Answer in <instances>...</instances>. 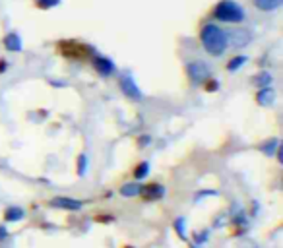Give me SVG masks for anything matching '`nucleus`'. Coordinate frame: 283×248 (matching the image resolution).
Returning a JSON list of instances; mask_svg holds the SVG:
<instances>
[{"mask_svg": "<svg viewBox=\"0 0 283 248\" xmlns=\"http://www.w3.org/2000/svg\"><path fill=\"white\" fill-rule=\"evenodd\" d=\"M200 41H202V47L206 49V53H210L212 56H221L227 51V33L215 23H206L202 27Z\"/></svg>", "mask_w": 283, "mask_h": 248, "instance_id": "f257e3e1", "label": "nucleus"}, {"mask_svg": "<svg viewBox=\"0 0 283 248\" xmlns=\"http://www.w3.org/2000/svg\"><path fill=\"white\" fill-rule=\"evenodd\" d=\"M213 18L225 21V23H241L245 19V10L241 4H237L233 0H221L213 8Z\"/></svg>", "mask_w": 283, "mask_h": 248, "instance_id": "f03ea898", "label": "nucleus"}, {"mask_svg": "<svg viewBox=\"0 0 283 248\" xmlns=\"http://www.w3.org/2000/svg\"><path fill=\"white\" fill-rule=\"evenodd\" d=\"M188 76H190V82L194 86H200V84H206L212 78V68L202 60H194L188 66Z\"/></svg>", "mask_w": 283, "mask_h": 248, "instance_id": "7ed1b4c3", "label": "nucleus"}, {"mask_svg": "<svg viewBox=\"0 0 283 248\" xmlns=\"http://www.w3.org/2000/svg\"><path fill=\"white\" fill-rule=\"evenodd\" d=\"M119 86H121V91H123L126 97H130V99H134V101H142V99H143L142 89L138 88V84L134 82V78H132L130 74H123V76H121Z\"/></svg>", "mask_w": 283, "mask_h": 248, "instance_id": "20e7f679", "label": "nucleus"}, {"mask_svg": "<svg viewBox=\"0 0 283 248\" xmlns=\"http://www.w3.org/2000/svg\"><path fill=\"white\" fill-rule=\"evenodd\" d=\"M250 41H252V35L248 29H231L227 33V45L235 49H245Z\"/></svg>", "mask_w": 283, "mask_h": 248, "instance_id": "39448f33", "label": "nucleus"}, {"mask_svg": "<svg viewBox=\"0 0 283 248\" xmlns=\"http://www.w3.org/2000/svg\"><path fill=\"white\" fill-rule=\"evenodd\" d=\"M53 208L58 210H68V212H78L84 208V202L82 200H76V198H68V196H56L49 202Z\"/></svg>", "mask_w": 283, "mask_h": 248, "instance_id": "423d86ee", "label": "nucleus"}, {"mask_svg": "<svg viewBox=\"0 0 283 248\" xmlns=\"http://www.w3.org/2000/svg\"><path fill=\"white\" fill-rule=\"evenodd\" d=\"M140 196L145 200V202H155V200H161L165 196V186L161 184H147V186H142Z\"/></svg>", "mask_w": 283, "mask_h": 248, "instance_id": "0eeeda50", "label": "nucleus"}, {"mask_svg": "<svg viewBox=\"0 0 283 248\" xmlns=\"http://www.w3.org/2000/svg\"><path fill=\"white\" fill-rule=\"evenodd\" d=\"M93 66H95V70L99 72L101 76H111L115 72V62L111 58H105V56H95L93 58Z\"/></svg>", "mask_w": 283, "mask_h": 248, "instance_id": "6e6552de", "label": "nucleus"}, {"mask_svg": "<svg viewBox=\"0 0 283 248\" xmlns=\"http://www.w3.org/2000/svg\"><path fill=\"white\" fill-rule=\"evenodd\" d=\"M256 101H258V105L262 107H270L274 105V101H276V91L270 88H262L258 93H256Z\"/></svg>", "mask_w": 283, "mask_h": 248, "instance_id": "1a4fd4ad", "label": "nucleus"}, {"mask_svg": "<svg viewBox=\"0 0 283 248\" xmlns=\"http://www.w3.org/2000/svg\"><path fill=\"white\" fill-rule=\"evenodd\" d=\"M4 47L12 53H18V51H21V37L18 33H8L4 37Z\"/></svg>", "mask_w": 283, "mask_h": 248, "instance_id": "9d476101", "label": "nucleus"}, {"mask_svg": "<svg viewBox=\"0 0 283 248\" xmlns=\"http://www.w3.org/2000/svg\"><path fill=\"white\" fill-rule=\"evenodd\" d=\"M25 217V212L19 208V206H10V208H6V212H4V219L8 221V223H16L19 219H23Z\"/></svg>", "mask_w": 283, "mask_h": 248, "instance_id": "9b49d317", "label": "nucleus"}, {"mask_svg": "<svg viewBox=\"0 0 283 248\" xmlns=\"http://www.w3.org/2000/svg\"><path fill=\"white\" fill-rule=\"evenodd\" d=\"M142 186L143 184H140V182H128V184L121 186V196H124V198H136V196H140Z\"/></svg>", "mask_w": 283, "mask_h": 248, "instance_id": "f8f14e48", "label": "nucleus"}, {"mask_svg": "<svg viewBox=\"0 0 283 248\" xmlns=\"http://www.w3.org/2000/svg\"><path fill=\"white\" fill-rule=\"evenodd\" d=\"M283 0H254L256 8L262 10V12H272V10H278L282 6Z\"/></svg>", "mask_w": 283, "mask_h": 248, "instance_id": "ddd939ff", "label": "nucleus"}, {"mask_svg": "<svg viewBox=\"0 0 283 248\" xmlns=\"http://www.w3.org/2000/svg\"><path fill=\"white\" fill-rule=\"evenodd\" d=\"M233 223L239 227V225H247L248 223V217L247 213H245V210L239 206V204H235L233 206Z\"/></svg>", "mask_w": 283, "mask_h": 248, "instance_id": "4468645a", "label": "nucleus"}, {"mask_svg": "<svg viewBox=\"0 0 283 248\" xmlns=\"http://www.w3.org/2000/svg\"><path fill=\"white\" fill-rule=\"evenodd\" d=\"M278 147H280V140L278 138H272V140H268L260 145V151L268 155V157H272V155H276V151H278Z\"/></svg>", "mask_w": 283, "mask_h": 248, "instance_id": "2eb2a0df", "label": "nucleus"}, {"mask_svg": "<svg viewBox=\"0 0 283 248\" xmlns=\"http://www.w3.org/2000/svg\"><path fill=\"white\" fill-rule=\"evenodd\" d=\"M173 229L175 233L178 235V239H186V217H177L175 221H173Z\"/></svg>", "mask_w": 283, "mask_h": 248, "instance_id": "dca6fc26", "label": "nucleus"}, {"mask_svg": "<svg viewBox=\"0 0 283 248\" xmlns=\"http://www.w3.org/2000/svg\"><path fill=\"white\" fill-rule=\"evenodd\" d=\"M247 62H248L247 56H235V58H231L229 62H227V70H229V72L239 70V68H243Z\"/></svg>", "mask_w": 283, "mask_h": 248, "instance_id": "f3484780", "label": "nucleus"}, {"mask_svg": "<svg viewBox=\"0 0 283 248\" xmlns=\"http://www.w3.org/2000/svg\"><path fill=\"white\" fill-rule=\"evenodd\" d=\"M149 175V163L147 161H143V163H140L138 167H136V171H134V178L136 180H142V178H145Z\"/></svg>", "mask_w": 283, "mask_h": 248, "instance_id": "a211bd4d", "label": "nucleus"}, {"mask_svg": "<svg viewBox=\"0 0 283 248\" xmlns=\"http://www.w3.org/2000/svg\"><path fill=\"white\" fill-rule=\"evenodd\" d=\"M254 84H256V86H260V88H268V86L272 84V74H268V72L258 74V76H256V80H254Z\"/></svg>", "mask_w": 283, "mask_h": 248, "instance_id": "6ab92c4d", "label": "nucleus"}, {"mask_svg": "<svg viewBox=\"0 0 283 248\" xmlns=\"http://www.w3.org/2000/svg\"><path fill=\"white\" fill-rule=\"evenodd\" d=\"M88 173V155L86 153H82L80 157H78V175L80 177H84Z\"/></svg>", "mask_w": 283, "mask_h": 248, "instance_id": "aec40b11", "label": "nucleus"}, {"mask_svg": "<svg viewBox=\"0 0 283 248\" xmlns=\"http://www.w3.org/2000/svg\"><path fill=\"white\" fill-rule=\"evenodd\" d=\"M192 239H194V245H204L210 239V231H198V233H194Z\"/></svg>", "mask_w": 283, "mask_h": 248, "instance_id": "412c9836", "label": "nucleus"}, {"mask_svg": "<svg viewBox=\"0 0 283 248\" xmlns=\"http://www.w3.org/2000/svg\"><path fill=\"white\" fill-rule=\"evenodd\" d=\"M37 6L39 8H43V10H47V8H54V6H58V2L60 0H35Z\"/></svg>", "mask_w": 283, "mask_h": 248, "instance_id": "4be33fe9", "label": "nucleus"}, {"mask_svg": "<svg viewBox=\"0 0 283 248\" xmlns=\"http://www.w3.org/2000/svg\"><path fill=\"white\" fill-rule=\"evenodd\" d=\"M204 196H206V198H208V196H217V192H215V190H200V192L194 196V200L196 202H200Z\"/></svg>", "mask_w": 283, "mask_h": 248, "instance_id": "5701e85b", "label": "nucleus"}, {"mask_svg": "<svg viewBox=\"0 0 283 248\" xmlns=\"http://www.w3.org/2000/svg\"><path fill=\"white\" fill-rule=\"evenodd\" d=\"M6 237H8V229L4 225H0V241H4Z\"/></svg>", "mask_w": 283, "mask_h": 248, "instance_id": "b1692460", "label": "nucleus"}, {"mask_svg": "<svg viewBox=\"0 0 283 248\" xmlns=\"http://www.w3.org/2000/svg\"><path fill=\"white\" fill-rule=\"evenodd\" d=\"M149 142H151V138H149V136H142L140 138V145H147Z\"/></svg>", "mask_w": 283, "mask_h": 248, "instance_id": "393cba45", "label": "nucleus"}, {"mask_svg": "<svg viewBox=\"0 0 283 248\" xmlns=\"http://www.w3.org/2000/svg\"><path fill=\"white\" fill-rule=\"evenodd\" d=\"M6 70V60H0V72Z\"/></svg>", "mask_w": 283, "mask_h": 248, "instance_id": "a878e982", "label": "nucleus"}, {"mask_svg": "<svg viewBox=\"0 0 283 248\" xmlns=\"http://www.w3.org/2000/svg\"><path fill=\"white\" fill-rule=\"evenodd\" d=\"M190 248H202V247H200V245H192Z\"/></svg>", "mask_w": 283, "mask_h": 248, "instance_id": "bb28decb", "label": "nucleus"}, {"mask_svg": "<svg viewBox=\"0 0 283 248\" xmlns=\"http://www.w3.org/2000/svg\"><path fill=\"white\" fill-rule=\"evenodd\" d=\"M248 248H256V247H248Z\"/></svg>", "mask_w": 283, "mask_h": 248, "instance_id": "cd10ccee", "label": "nucleus"}]
</instances>
